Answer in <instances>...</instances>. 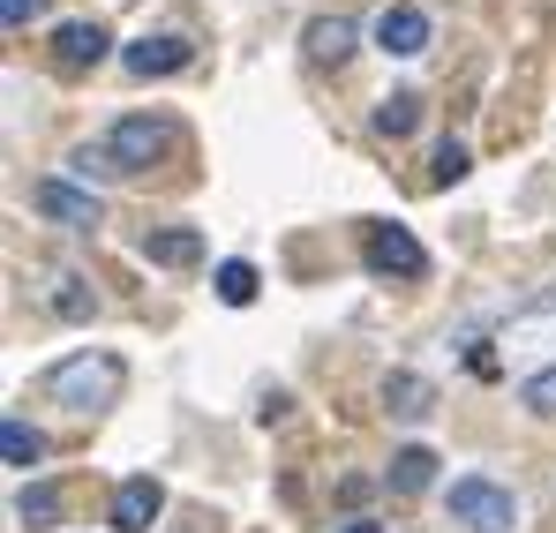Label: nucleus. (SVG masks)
Returning a JSON list of instances; mask_svg holds the SVG:
<instances>
[{
	"label": "nucleus",
	"mask_w": 556,
	"mask_h": 533,
	"mask_svg": "<svg viewBox=\"0 0 556 533\" xmlns=\"http://www.w3.org/2000/svg\"><path fill=\"white\" fill-rule=\"evenodd\" d=\"M211 285H218V301H226V308H249V301H256V264H241V256H233V264L211 270Z\"/></svg>",
	"instance_id": "obj_16"
},
{
	"label": "nucleus",
	"mask_w": 556,
	"mask_h": 533,
	"mask_svg": "<svg viewBox=\"0 0 556 533\" xmlns=\"http://www.w3.org/2000/svg\"><path fill=\"white\" fill-rule=\"evenodd\" d=\"M30 211L38 218H53V226H68V233H98V195L91 188H76V180H30Z\"/></svg>",
	"instance_id": "obj_5"
},
{
	"label": "nucleus",
	"mask_w": 556,
	"mask_h": 533,
	"mask_svg": "<svg viewBox=\"0 0 556 533\" xmlns=\"http://www.w3.org/2000/svg\"><path fill=\"white\" fill-rule=\"evenodd\" d=\"M166 143H174V128L151 120V113H121V120L105 128V158H113V174H143Z\"/></svg>",
	"instance_id": "obj_4"
},
{
	"label": "nucleus",
	"mask_w": 556,
	"mask_h": 533,
	"mask_svg": "<svg viewBox=\"0 0 556 533\" xmlns=\"http://www.w3.org/2000/svg\"><path fill=\"white\" fill-rule=\"evenodd\" d=\"M159 511H166V488H159L151 473H128V481L113 488V533H151Z\"/></svg>",
	"instance_id": "obj_8"
},
{
	"label": "nucleus",
	"mask_w": 556,
	"mask_h": 533,
	"mask_svg": "<svg viewBox=\"0 0 556 533\" xmlns=\"http://www.w3.org/2000/svg\"><path fill=\"white\" fill-rule=\"evenodd\" d=\"M519 406H527V414H556V360H549V368H534V376L519 383Z\"/></svg>",
	"instance_id": "obj_19"
},
{
	"label": "nucleus",
	"mask_w": 556,
	"mask_h": 533,
	"mask_svg": "<svg viewBox=\"0 0 556 533\" xmlns=\"http://www.w3.org/2000/svg\"><path fill=\"white\" fill-rule=\"evenodd\" d=\"M466 166H473V158H466V143H452V136H444V143H437V180L452 188V180H466Z\"/></svg>",
	"instance_id": "obj_20"
},
{
	"label": "nucleus",
	"mask_w": 556,
	"mask_h": 533,
	"mask_svg": "<svg viewBox=\"0 0 556 533\" xmlns=\"http://www.w3.org/2000/svg\"><path fill=\"white\" fill-rule=\"evenodd\" d=\"M105 46H113L105 23H61V30H53V61H61V68H98Z\"/></svg>",
	"instance_id": "obj_9"
},
{
	"label": "nucleus",
	"mask_w": 556,
	"mask_h": 533,
	"mask_svg": "<svg viewBox=\"0 0 556 533\" xmlns=\"http://www.w3.org/2000/svg\"><path fill=\"white\" fill-rule=\"evenodd\" d=\"M429 481H437V450H421V444L391 450V466H383V488L391 496H421Z\"/></svg>",
	"instance_id": "obj_11"
},
{
	"label": "nucleus",
	"mask_w": 556,
	"mask_h": 533,
	"mask_svg": "<svg viewBox=\"0 0 556 533\" xmlns=\"http://www.w3.org/2000/svg\"><path fill=\"white\" fill-rule=\"evenodd\" d=\"M376 136H414V128H421V98H414V90H391V98H376Z\"/></svg>",
	"instance_id": "obj_15"
},
{
	"label": "nucleus",
	"mask_w": 556,
	"mask_h": 533,
	"mask_svg": "<svg viewBox=\"0 0 556 533\" xmlns=\"http://www.w3.org/2000/svg\"><path fill=\"white\" fill-rule=\"evenodd\" d=\"M98 301H91V285L76 278V270H53V316H68V323H84Z\"/></svg>",
	"instance_id": "obj_18"
},
{
	"label": "nucleus",
	"mask_w": 556,
	"mask_h": 533,
	"mask_svg": "<svg viewBox=\"0 0 556 533\" xmlns=\"http://www.w3.org/2000/svg\"><path fill=\"white\" fill-rule=\"evenodd\" d=\"M188 61H195V46H188V38H174V30H159V38L143 30L136 46H121V68H128L136 84H151V76H181Z\"/></svg>",
	"instance_id": "obj_6"
},
{
	"label": "nucleus",
	"mask_w": 556,
	"mask_h": 533,
	"mask_svg": "<svg viewBox=\"0 0 556 533\" xmlns=\"http://www.w3.org/2000/svg\"><path fill=\"white\" fill-rule=\"evenodd\" d=\"M174 533H188V526H174Z\"/></svg>",
	"instance_id": "obj_23"
},
{
	"label": "nucleus",
	"mask_w": 556,
	"mask_h": 533,
	"mask_svg": "<svg viewBox=\"0 0 556 533\" xmlns=\"http://www.w3.org/2000/svg\"><path fill=\"white\" fill-rule=\"evenodd\" d=\"M143 264H166V270L203 264V233H195V226H159V233H143Z\"/></svg>",
	"instance_id": "obj_10"
},
{
	"label": "nucleus",
	"mask_w": 556,
	"mask_h": 533,
	"mask_svg": "<svg viewBox=\"0 0 556 533\" xmlns=\"http://www.w3.org/2000/svg\"><path fill=\"white\" fill-rule=\"evenodd\" d=\"M444 511H452V526H466V533H511L519 526V496L496 488V481H481V473H459V481L444 488Z\"/></svg>",
	"instance_id": "obj_2"
},
{
	"label": "nucleus",
	"mask_w": 556,
	"mask_h": 533,
	"mask_svg": "<svg viewBox=\"0 0 556 533\" xmlns=\"http://www.w3.org/2000/svg\"><path fill=\"white\" fill-rule=\"evenodd\" d=\"M121 383H128L121 354H68V360L46 368V398L68 406V414H105L121 398Z\"/></svg>",
	"instance_id": "obj_1"
},
{
	"label": "nucleus",
	"mask_w": 556,
	"mask_h": 533,
	"mask_svg": "<svg viewBox=\"0 0 556 533\" xmlns=\"http://www.w3.org/2000/svg\"><path fill=\"white\" fill-rule=\"evenodd\" d=\"M38 450H46V436H38L30 421H15V414L0 421V458H8V466H38Z\"/></svg>",
	"instance_id": "obj_17"
},
{
	"label": "nucleus",
	"mask_w": 556,
	"mask_h": 533,
	"mask_svg": "<svg viewBox=\"0 0 556 533\" xmlns=\"http://www.w3.org/2000/svg\"><path fill=\"white\" fill-rule=\"evenodd\" d=\"M15 526H30V533L61 526V488L53 481H23L15 488Z\"/></svg>",
	"instance_id": "obj_12"
},
{
	"label": "nucleus",
	"mask_w": 556,
	"mask_h": 533,
	"mask_svg": "<svg viewBox=\"0 0 556 533\" xmlns=\"http://www.w3.org/2000/svg\"><path fill=\"white\" fill-rule=\"evenodd\" d=\"M429 398H437V391H429L421 376H406V368H399V376H383V406H391L399 421H421V414H429Z\"/></svg>",
	"instance_id": "obj_14"
},
{
	"label": "nucleus",
	"mask_w": 556,
	"mask_h": 533,
	"mask_svg": "<svg viewBox=\"0 0 556 533\" xmlns=\"http://www.w3.org/2000/svg\"><path fill=\"white\" fill-rule=\"evenodd\" d=\"M46 15V0H0V23L8 30H23V23H38Z\"/></svg>",
	"instance_id": "obj_21"
},
{
	"label": "nucleus",
	"mask_w": 556,
	"mask_h": 533,
	"mask_svg": "<svg viewBox=\"0 0 556 533\" xmlns=\"http://www.w3.org/2000/svg\"><path fill=\"white\" fill-rule=\"evenodd\" d=\"M346 53H354V23H346V15H316V23H308V61H331V68H339Z\"/></svg>",
	"instance_id": "obj_13"
},
{
	"label": "nucleus",
	"mask_w": 556,
	"mask_h": 533,
	"mask_svg": "<svg viewBox=\"0 0 556 533\" xmlns=\"http://www.w3.org/2000/svg\"><path fill=\"white\" fill-rule=\"evenodd\" d=\"M339 533H383V526H376V519H354V526H339Z\"/></svg>",
	"instance_id": "obj_22"
},
{
	"label": "nucleus",
	"mask_w": 556,
	"mask_h": 533,
	"mask_svg": "<svg viewBox=\"0 0 556 533\" xmlns=\"http://www.w3.org/2000/svg\"><path fill=\"white\" fill-rule=\"evenodd\" d=\"M362 264H369L376 278L414 285V278H429V249H421L406 226H369V233H362Z\"/></svg>",
	"instance_id": "obj_3"
},
{
	"label": "nucleus",
	"mask_w": 556,
	"mask_h": 533,
	"mask_svg": "<svg viewBox=\"0 0 556 533\" xmlns=\"http://www.w3.org/2000/svg\"><path fill=\"white\" fill-rule=\"evenodd\" d=\"M376 46H383L391 61H414V53H429V8H414V0H391V8L376 15Z\"/></svg>",
	"instance_id": "obj_7"
}]
</instances>
